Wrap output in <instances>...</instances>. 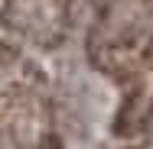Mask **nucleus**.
Here are the masks:
<instances>
[{"instance_id": "7ed1b4c3", "label": "nucleus", "mask_w": 153, "mask_h": 149, "mask_svg": "<svg viewBox=\"0 0 153 149\" xmlns=\"http://www.w3.org/2000/svg\"><path fill=\"white\" fill-rule=\"evenodd\" d=\"M75 0H0V23L13 39L56 49L68 36Z\"/></svg>"}, {"instance_id": "20e7f679", "label": "nucleus", "mask_w": 153, "mask_h": 149, "mask_svg": "<svg viewBox=\"0 0 153 149\" xmlns=\"http://www.w3.org/2000/svg\"><path fill=\"white\" fill-rule=\"evenodd\" d=\"M150 123H153V62L124 81V97L117 107V117H114V133L127 143L137 133H143Z\"/></svg>"}, {"instance_id": "f03ea898", "label": "nucleus", "mask_w": 153, "mask_h": 149, "mask_svg": "<svg viewBox=\"0 0 153 149\" xmlns=\"http://www.w3.org/2000/svg\"><path fill=\"white\" fill-rule=\"evenodd\" d=\"M91 65L127 81L153 62V0H104L88 29Z\"/></svg>"}, {"instance_id": "f257e3e1", "label": "nucleus", "mask_w": 153, "mask_h": 149, "mask_svg": "<svg viewBox=\"0 0 153 149\" xmlns=\"http://www.w3.org/2000/svg\"><path fill=\"white\" fill-rule=\"evenodd\" d=\"M0 149H59L49 84L10 42H0Z\"/></svg>"}, {"instance_id": "39448f33", "label": "nucleus", "mask_w": 153, "mask_h": 149, "mask_svg": "<svg viewBox=\"0 0 153 149\" xmlns=\"http://www.w3.org/2000/svg\"><path fill=\"white\" fill-rule=\"evenodd\" d=\"M124 149H153V123L143 130V133H137L134 139H127V146Z\"/></svg>"}]
</instances>
